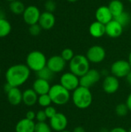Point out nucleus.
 Wrapping results in <instances>:
<instances>
[{
  "label": "nucleus",
  "instance_id": "nucleus-1",
  "mask_svg": "<svg viewBox=\"0 0 131 132\" xmlns=\"http://www.w3.org/2000/svg\"><path fill=\"white\" fill-rule=\"evenodd\" d=\"M30 71L26 64L19 63L11 66L5 73L6 83L13 87H19L28 80Z\"/></svg>",
  "mask_w": 131,
  "mask_h": 132
},
{
  "label": "nucleus",
  "instance_id": "nucleus-2",
  "mask_svg": "<svg viewBox=\"0 0 131 132\" xmlns=\"http://www.w3.org/2000/svg\"><path fill=\"white\" fill-rule=\"evenodd\" d=\"M73 104L79 109L84 110L88 108L93 102V94L90 88L80 86L71 95Z\"/></svg>",
  "mask_w": 131,
  "mask_h": 132
},
{
  "label": "nucleus",
  "instance_id": "nucleus-3",
  "mask_svg": "<svg viewBox=\"0 0 131 132\" xmlns=\"http://www.w3.org/2000/svg\"><path fill=\"white\" fill-rule=\"evenodd\" d=\"M49 95L52 102L56 105H64L67 104L71 97L70 91L66 90L60 84L51 86Z\"/></svg>",
  "mask_w": 131,
  "mask_h": 132
},
{
  "label": "nucleus",
  "instance_id": "nucleus-4",
  "mask_svg": "<svg viewBox=\"0 0 131 132\" xmlns=\"http://www.w3.org/2000/svg\"><path fill=\"white\" fill-rule=\"evenodd\" d=\"M69 70L80 77L90 70V61L84 55L77 54L69 62Z\"/></svg>",
  "mask_w": 131,
  "mask_h": 132
},
{
  "label": "nucleus",
  "instance_id": "nucleus-5",
  "mask_svg": "<svg viewBox=\"0 0 131 132\" xmlns=\"http://www.w3.org/2000/svg\"><path fill=\"white\" fill-rule=\"evenodd\" d=\"M47 59L43 53L39 50L30 52L26 57V65L34 72H38L46 67Z\"/></svg>",
  "mask_w": 131,
  "mask_h": 132
},
{
  "label": "nucleus",
  "instance_id": "nucleus-6",
  "mask_svg": "<svg viewBox=\"0 0 131 132\" xmlns=\"http://www.w3.org/2000/svg\"><path fill=\"white\" fill-rule=\"evenodd\" d=\"M110 71L113 76L119 78L127 77L131 71V67L128 60H119L115 61L110 67Z\"/></svg>",
  "mask_w": 131,
  "mask_h": 132
},
{
  "label": "nucleus",
  "instance_id": "nucleus-7",
  "mask_svg": "<svg viewBox=\"0 0 131 132\" xmlns=\"http://www.w3.org/2000/svg\"><path fill=\"white\" fill-rule=\"evenodd\" d=\"M59 84L69 91H74L80 85V77L72 72H66L63 73L59 79Z\"/></svg>",
  "mask_w": 131,
  "mask_h": 132
},
{
  "label": "nucleus",
  "instance_id": "nucleus-8",
  "mask_svg": "<svg viewBox=\"0 0 131 132\" xmlns=\"http://www.w3.org/2000/svg\"><path fill=\"white\" fill-rule=\"evenodd\" d=\"M86 56L90 63H100L106 58V50L101 46L94 45L88 49Z\"/></svg>",
  "mask_w": 131,
  "mask_h": 132
},
{
  "label": "nucleus",
  "instance_id": "nucleus-9",
  "mask_svg": "<svg viewBox=\"0 0 131 132\" xmlns=\"http://www.w3.org/2000/svg\"><path fill=\"white\" fill-rule=\"evenodd\" d=\"M100 79V73L96 69H90L84 75L80 77V85L86 88L94 86Z\"/></svg>",
  "mask_w": 131,
  "mask_h": 132
},
{
  "label": "nucleus",
  "instance_id": "nucleus-10",
  "mask_svg": "<svg viewBox=\"0 0 131 132\" xmlns=\"http://www.w3.org/2000/svg\"><path fill=\"white\" fill-rule=\"evenodd\" d=\"M40 15L41 12L38 7L36 5H29L25 7V9L22 14V18L27 25L31 26L39 22Z\"/></svg>",
  "mask_w": 131,
  "mask_h": 132
},
{
  "label": "nucleus",
  "instance_id": "nucleus-11",
  "mask_svg": "<svg viewBox=\"0 0 131 132\" xmlns=\"http://www.w3.org/2000/svg\"><path fill=\"white\" fill-rule=\"evenodd\" d=\"M49 125L55 131H63L66 130L68 125V119L64 114L57 112L53 118L49 119Z\"/></svg>",
  "mask_w": 131,
  "mask_h": 132
},
{
  "label": "nucleus",
  "instance_id": "nucleus-12",
  "mask_svg": "<svg viewBox=\"0 0 131 132\" xmlns=\"http://www.w3.org/2000/svg\"><path fill=\"white\" fill-rule=\"evenodd\" d=\"M66 65V61L60 56L55 55L47 60L46 67L54 73L62 72Z\"/></svg>",
  "mask_w": 131,
  "mask_h": 132
},
{
  "label": "nucleus",
  "instance_id": "nucleus-13",
  "mask_svg": "<svg viewBox=\"0 0 131 132\" xmlns=\"http://www.w3.org/2000/svg\"><path fill=\"white\" fill-rule=\"evenodd\" d=\"M120 87L119 79L113 75L107 76L103 81V90L105 93L112 94L116 93Z\"/></svg>",
  "mask_w": 131,
  "mask_h": 132
},
{
  "label": "nucleus",
  "instance_id": "nucleus-14",
  "mask_svg": "<svg viewBox=\"0 0 131 132\" xmlns=\"http://www.w3.org/2000/svg\"><path fill=\"white\" fill-rule=\"evenodd\" d=\"M124 31V27L114 19L106 25V34L110 38L120 37Z\"/></svg>",
  "mask_w": 131,
  "mask_h": 132
},
{
  "label": "nucleus",
  "instance_id": "nucleus-15",
  "mask_svg": "<svg viewBox=\"0 0 131 132\" xmlns=\"http://www.w3.org/2000/svg\"><path fill=\"white\" fill-rule=\"evenodd\" d=\"M95 17L97 21L107 25L108 22H110L111 20L113 19V16L111 13V12L110 11L108 6L106 5H102L100 6L96 12H95Z\"/></svg>",
  "mask_w": 131,
  "mask_h": 132
},
{
  "label": "nucleus",
  "instance_id": "nucleus-16",
  "mask_svg": "<svg viewBox=\"0 0 131 132\" xmlns=\"http://www.w3.org/2000/svg\"><path fill=\"white\" fill-rule=\"evenodd\" d=\"M39 26L44 30L51 29L56 23V17L53 13L49 12H43L41 13L39 22Z\"/></svg>",
  "mask_w": 131,
  "mask_h": 132
},
{
  "label": "nucleus",
  "instance_id": "nucleus-17",
  "mask_svg": "<svg viewBox=\"0 0 131 132\" xmlns=\"http://www.w3.org/2000/svg\"><path fill=\"white\" fill-rule=\"evenodd\" d=\"M50 88L51 86L49 84V81L40 78H37L32 84V89L39 96L49 94Z\"/></svg>",
  "mask_w": 131,
  "mask_h": 132
},
{
  "label": "nucleus",
  "instance_id": "nucleus-18",
  "mask_svg": "<svg viewBox=\"0 0 131 132\" xmlns=\"http://www.w3.org/2000/svg\"><path fill=\"white\" fill-rule=\"evenodd\" d=\"M89 32L93 37L100 38L106 34V25L96 20L90 24Z\"/></svg>",
  "mask_w": 131,
  "mask_h": 132
},
{
  "label": "nucleus",
  "instance_id": "nucleus-19",
  "mask_svg": "<svg viewBox=\"0 0 131 132\" xmlns=\"http://www.w3.org/2000/svg\"><path fill=\"white\" fill-rule=\"evenodd\" d=\"M36 124L34 121L27 118L21 119L15 125V132H35Z\"/></svg>",
  "mask_w": 131,
  "mask_h": 132
},
{
  "label": "nucleus",
  "instance_id": "nucleus-20",
  "mask_svg": "<svg viewBox=\"0 0 131 132\" xmlns=\"http://www.w3.org/2000/svg\"><path fill=\"white\" fill-rule=\"evenodd\" d=\"M7 99L10 104L19 105L22 102V93L19 87H12L7 93Z\"/></svg>",
  "mask_w": 131,
  "mask_h": 132
},
{
  "label": "nucleus",
  "instance_id": "nucleus-21",
  "mask_svg": "<svg viewBox=\"0 0 131 132\" xmlns=\"http://www.w3.org/2000/svg\"><path fill=\"white\" fill-rule=\"evenodd\" d=\"M39 95L32 89H26L22 93V102L26 106H33L38 102Z\"/></svg>",
  "mask_w": 131,
  "mask_h": 132
},
{
  "label": "nucleus",
  "instance_id": "nucleus-22",
  "mask_svg": "<svg viewBox=\"0 0 131 132\" xmlns=\"http://www.w3.org/2000/svg\"><path fill=\"white\" fill-rule=\"evenodd\" d=\"M108 8L113 18L120 15L124 12V5L120 0H111L108 5Z\"/></svg>",
  "mask_w": 131,
  "mask_h": 132
},
{
  "label": "nucleus",
  "instance_id": "nucleus-23",
  "mask_svg": "<svg viewBox=\"0 0 131 132\" xmlns=\"http://www.w3.org/2000/svg\"><path fill=\"white\" fill-rule=\"evenodd\" d=\"M9 9L10 11L15 15H21L23 14L25 7L23 2L19 0H15L9 3Z\"/></svg>",
  "mask_w": 131,
  "mask_h": 132
},
{
  "label": "nucleus",
  "instance_id": "nucleus-24",
  "mask_svg": "<svg viewBox=\"0 0 131 132\" xmlns=\"http://www.w3.org/2000/svg\"><path fill=\"white\" fill-rule=\"evenodd\" d=\"M12 30L11 23L6 19H0V38L7 36Z\"/></svg>",
  "mask_w": 131,
  "mask_h": 132
},
{
  "label": "nucleus",
  "instance_id": "nucleus-25",
  "mask_svg": "<svg viewBox=\"0 0 131 132\" xmlns=\"http://www.w3.org/2000/svg\"><path fill=\"white\" fill-rule=\"evenodd\" d=\"M36 74H37L38 78L43 79V80H46L49 81L50 80L53 79V75H54V73H53L47 67H46L43 69H42L41 70L36 72Z\"/></svg>",
  "mask_w": 131,
  "mask_h": 132
},
{
  "label": "nucleus",
  "instance_id": "nucleus-26",
  "mask_svg": "<svg viewBox=\"0 0 131 132\" xmlns=\"http://www.w3.org/2000/svg\"><path fill=\"white\" fill-rule=\"evenodd\" d=\"M115 20H117L124 28L125 27V26H127L130 22L131 21V16L128 13V12H124L123 13H121L120 15H118V16H117V17H115V18H113Z\"/></svg>",
  "mask_w": 131,
  "mask_h": 132
},
{
  "label": "nucleus",
  "instance_id": "nucleus-27",
  "mask_svg": "<svg viewBox=\"0 0 131 132\" xmlns=\"http://www.w3.org/2000/svg\"><path fill=\"white\" fill-rule=\"evenodd\" d=\"M129 108L127 105L125 104H119L115 108V113L119 117H124L127 116L129 112Z\"/></svg>",
  "mask_w": 131,
  "mask_h": 132
},
{
  "label": "nucleus",
  "instance_id": "nucleus-28",
  "mask_svg": "<svg viewBox=\"0 0 131 132\" xmlns=\"http://www.w3.org/2000/svg\"><path fill=\"white\" fill-rule=\"evenodd\" d=\"M41 107L42 108H47L49 106L51 105V104L53 103L52 102V100L49 95V94H43V95H39V98H38V102H37Z\"/></svg>",
  "mask_w": 131,
  "mask_h": 132
},
{
  "label": "nucleus",
  "instance_id": "nucleus-29",
  "mask_svg": "<svg viewBox=\"0 0 131 132\" xmlns=\"http://www.w3.org/2000/svg\"><path fill=\"white\" fill-rule=\"evenodd\" d=\"M52 128L46 122H37L35 127V132H52Z\"/></svg>",
  "mask_w": 131,
  "mask_h": 132
},
{
  "label": "nucleus",
  "instance_id": "nucleus-30",
  "mask_svg": "<svg viewBox=\"0 0 131 132\" xmlns=\"http://www.w3.org/2000/svg\"><path fill=\"white\" fill-rule=\"evenodd\" d=\"M60 56L66 61V62H70L72 59L75 56L74 52L72 49L70 48H66L64 49L62 52Z\"/></svg>",
  "mask_w": 131,
  "mask_h": 132
},
{
  "label": "nucleus",
  "instance_id": "nucleus-31",
  "mask_svg": "<svg viewBox=\"0 0 131 132\" xmlns=\"http://www.w3.org/2000/svg\"><path fill=\"white\" fill-rule=\"evenodd\" d=\"M42 29L39 26V23H36V24H33V25L29 26V34L31 36H39L41 33Z\"/></svg>",
  "mask_w": 131,
  "mask_h": 132
},
{
  "label": "nucleus",
  "instance_id": "nucleus-32",
  "mask_svg": "<svg viewBox=\"0 0 131 132\" xmlns=\"http://www.w3.org/2000/svg\"><path fill=\"white\" fill-rule=\"evenodd\" d=\"M45 9L46 12H52L53 13V12H55V10L56 9V3L54 0H47L46 2H45Z\"/></svg>",
  "mask_w": 131,
  "mask_h": 132
},
{
  "label": "nucleus",
  "instance_id": "nucleus-33",
  "mask_svg": "<svg viewBox=\"0 0 131 132\" xmlns=\"http://www.w3.org/2000/svg\"><path fill=\"white\" fill-rule=\"evenodd\" d=\"M44 111L46 113V115L48 119H51L52 118H53L56 114H57V111L56 109L53 107V106H49L47 108H46L44 109Z\"/></svg>",
  "mask_w": 131,
  "mask_h": 132
},
{
  "label": "nucleus",
  "instance_id": "nucleus-34",
  "mask_svg": "<svg viewBox=\"0 0 131 132\" xmlns=\"http://www.w3.org/2000/svg\"><path fill=\"white\" fill-rule=\"evenodd\" d=\"M36 119L37 120L38 122H46V119H47V117L46 115V113L43 111H39L37 113H36Z\"/></svg>",
  "mask_w": 131,
  "mask_h": 132
},
{
  "label": "nucleus",
  "instance_id": "nucleus-35",
  "mask_svg": "<svg viewBox=\"0 0 131 132\" xmlns=\"http://www.w3.org/2000/svg\"><path fill=\"white\" fill-rule=\"evenodd\" d=\"M36 113H35L32 111H29L25 114V118L31 120V121H34L36 119Z\"/></svg>",
  "mask_w": 131,
  "mask_h": 132
},
{
  "label": "nucleus",
  "instance_id": "nucleus-36",
  "mask_svg": "<svg viewBox=\"0 0 131 132\" xmlns=\"http://www.w3.org/2000/svg\"><path fill=\"white\" fill-rule=\"evenodd\" d=\"M109 132H128V131H127V130L124 129V128L117 127V128H114L111 129Z\"/></svg>",
  "mask_w": 131,
  "mask_h": 132
},
{
  "label": "nucleus",
  "instance_id": "nucleus-37",
  "mask_svg": "<svg viewBox=\"0 0 131 132\" xmlns=\"http://www.w3.org/2000/svg\"><path fill=\"white\" fill-rule=\"evenodd\" d=\"M126 104L127 105L129 111H131V93L128 95L127 98V101H126Z\"/></svg>",
  "mask_w": 131,
  "mask_h": 132
},
{
  "label": "nucleus",
  "instance_id": "nucleus-38",
  "mask_svg": "<svg viewBox=\"0 0 131 132\" xmlns=\"http://www.w3.org/2000/svg\"><path fill=\"white\" fill-rule=\"evenodd\" d=\"M72 132H86V131H85V129H84L83 127H82V126H77V127H76L73 129V131Z\"/></svg>",
  "mask_w": 131,
  "mask_h": 132
},
{
  "label": "nucleus",
  "instance_id": "nucleus-39",
  "mask_svg": "<svg viewBox=\"0 0 131 132\" xmlns=\"http://www.w3.org/2000/svg\"><path fill=\"white\" fill-rule=\"evenodd\" d=\"M12 87H12L10 84H8V83H6V84H5V87H4V89H5V92H6V93H8V91H9Z\"/></svg>",
  "mask_w": 131,
  "mask_h": 132
},
{
  "label": "nucleus",
  "instance_id": "nucleus-40",
  "mask_svg": "<svg viewBox=\"0 0 131 132\" xmlns=\"http://www.w3.org/2000/svg\"><path fill=\"white\" fill-rule=\"evenodd\" d=\"M127 83H128V84L130 85V87H131V71L130 72V73L127 76Z\"/></svg>",
  "mask_w": 131,
  "mask_h": 132
},
{
  "label": "nucleus",
  "instance_id": "nucleus-41",
  "mask_svg": "<svg viewBox=\"0 0 131 132\" xmlns=\"http://www.w3.org/2000/svg\"><path fill=\"white\" fill-rule=\"evenodd\" d=\"M5 19V13L2 9H0V19Z\"/></svg>",
  "mask_w": 131,
  "mask_h": 132
},
{
  "label": "nucleus",
  "instance_id": "nucleus-42",
  "mask_svg": "<svg viewBox=\"0 0 131 132\" xmlns=\"http://www.w3.org/2000/svg\"><path fill=\"white\" fill-rule=\"evenodd\" d=\"M128 62H129V63H130V65L131 67V52L130 53L129 56H128Z\"/></svg>",
  "mask_w": 131,
  "mask_h": 132
},
{
  "label": "nucleus",
  "instance_id": "nucleus-43",
  "mask_svg": "<svg viewBox=\"0 0 131 132\" xmlns=\"http://www.w3.org/2000/svg\"><path fill=\"white\" fill-rule=\"evenodd\" d=\"M66 1H68V2H77L78 0H66Z\"/></svg>",
  "mask_w": 131,
  "mask_h": 132
},
{
  "label": "nucleus",
  "instance_id": "nucleus-44",
  "mask_svg": "<svg viewBox=\"0 0 131 132\" xmlns=\"http://www.w3.org/2000/svg\"><path fill=\"white\" fill-rule=\"evenodd\" d=\"M60 132H72V131H66V130H64V131H60Z\"/></svg>",
  "mask_w": 131,
  "mask_h": 132
},
{
  "label": "nucleus",
  "instance_id": "nucleus-45",
  "mask_svg": "<svg viewBox=\"0 0 131 132\" xmlns=\"http://www.w3.org/2000/svg\"><path fill=\"white\" fill-rule=\"evenodd\" d=\"M6 1L9 2H12V1H15V0H6Z\"/></svg>",
  "mask_w": 131,
  "mask_h": 132
},
{
  "label": "nucleus",
  "instance_id": "nucleus-46",
  "mask_svg": "<svg viewBox=\"0 0 131 132\" xmlns=\"http://www.w3.org/2000/svg\"><path fill=\"white\" fill-rule=\"evenodd\" d=\"M128 132H131V128L129 129V131H128Z\"/></svg>",
  "mask_w": 131,
  "mask_h": 132
},
{
  "label": "nucleus",
  "instance_id": "nucleus-47",
  "mask_svg": "<svg viewBox=\"0 0 131 132\" xmlns=\"http://www.w3.org/2000/svg\"><path fill=\"white\" fill-rule=\"evenodd\" d=\"M127 1H129V2H131V0H127Z\"/></svg>",
  "mask_w": 131,
  "mask_h": 132
},
{
  "label": "nucleus",
  "instance_id": "nucleus-48",
  "mask_svg": "<svg viewBox=\"0 0 131 132\" xmlns=\"http://www.w3.org/2000/svg\"><path fill=\"white\" fill-rule=\"evenodd\" d=\"M0 94H1V89H0Z\"/></svg>",
  "mask_w": 131,
  "mask_h": 132
},
{
  "label": "nucleus",
  "instance_id": "nucleus-49",
  "mask_svg": "<svg viewBox=\"0 0 131 132\" xmlns=\"http://www.w3.org/2000/svg\"><path fill=\"white\" fill-rule=\"evenodd\" d=\"M0 72H1V70H0Z\"/></svg>",
  "mask_w": 131,
  "mask_h": 132
}]
</instances>
